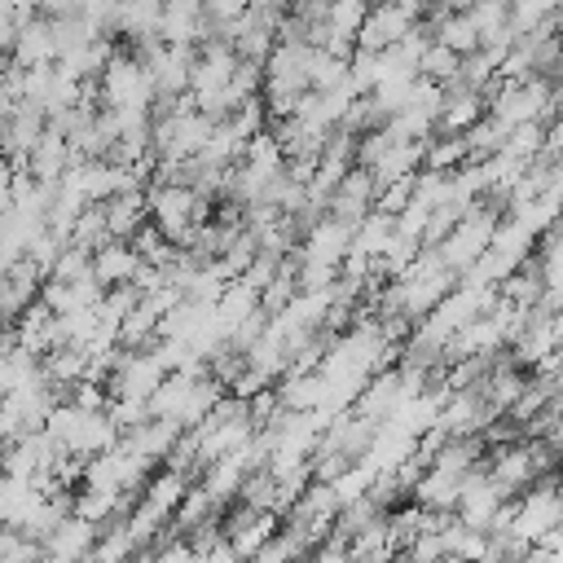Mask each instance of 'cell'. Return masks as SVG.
Listing matches in <instances>:
<instances>
[{
	"mask_svg": "<svg viewBox=\"0 0 563 563\" xmlns=\"http://www.w3.org/2000/svg\"><path fill=\"white\" fill-rule=\"evenodd\" d=\"M101 101L106 110H145L150 114V101H154V84H150V70L141 66V57H114L101 66Z\"/></svg>",
	"mask_w": 563,
	"mask_h": 563,
	"instance_id": "cell-1",
	"label": "cell"
},
{
	"mask_svg": "<svg viewBox=\"0 0 563 563\" xmlns=\"http://www.w3.org/2000/svg\"><path fill=\"white\" fill-rule=\"evenodd\" d=\"M413 26H418V13L400 9L396 0H383V4H369V9H365V22H361V31H356V44L378 53V48L405 40Z\"/></svg>",
	"mask_w": 563,
	"mask_h": 563,
	"instance_id": "cell-2",
	"label": "cell"
},
{
	"mask_svg": "<svg viewBox=\"0 0 563 563\" xmlns=\"http://www.w3.org/2000/svg\"><path fill=\"white\" fill-rule=\"evenodd\" d=\"M172 369H167V361H163L158 347L154 352H141V356H119V365H114V396H123V400H150V391Z\"/></svg>",
	"mask_w": 563,
	"mask_h": 563,
	"instance_id": "cell-3",
	"label": "cell"
},
{
	"mask_svg": "<svg viewBox=\"0 0 563 563\" xmlns=\"http://www.w3.org/2000/svg\"><path fill=\"white\" fill-rule=\"evenodd\" d=\"M70 163H75L70 141L44 123V132L35 136V145H31V154H26V172H31L35 180H44V185H57V180H62V172H66Z\"/></svg>",
	"mask_w": 563,
	"mask_h": 563,
	"instance_id": "cell-4",
	"label": "cell"
},
{
	"mask_svg": "<svg viewBox=\"0 0 563 563\" xmlns=\"http://www.w3.org/2000/svg\"><path fill=\"white\" fill-rule=\"evenodd\" d=\"M44 62H53V35H48V18L40 13H31L22 26H18V35H13V44H9V66H18V70H26V66H44Z\"/></svg>",
	"mask_w": 563,
	"mask_h": 563,
	"instance_id": "cell-5",
	"label": "cell"
},
{
	"mask_svg": "<svg viewBox=\"0 0 563 563\" xmlns=\"http://www.w3.org/2000/svg\"><path fill=\"white\" fill-rule=\"evenodd\" d=\"M136 268H141V255H136V246H123L119 238H110V242H101L97 251H92V277L110 290V286H128L132 277H136Z\"/></svg>",
	"mask_w": 563,
	"mask_h": 563,
	"instance_id": "cell-6",
	"label": "cell"
},
{
	"mask_svg": "<svg viewBox=\"0 0 563 563\" xmlns=\"http://www.w3.org/2000/svg\"><path fill=\"white\" fill-rule=\"evenodd\" d=\"M101 220H106V238H132L150 216H145V194L141 189H128V194H114L101 202Z\"/></svg>",
	"mask_w": 563,
	"mask_h": 563,
	"instance_id": "cell-7",
	"label": "cell"
},
{
	"mask_svg": "<svg viewBox=\"0 0 563 563\" xmlns=\"http://www.w3.org/2000/svg\"><path fill=\"white\" fill-rule=\"evenodd\" d=\"M418 75L422 79H431V84H453L457 79V53L453 48H444L440 40H427V48H422V57H418Z\"/></svg>",
	"mask_w": 563,
	"mask_h": 563,
	"instance_id": "cell-8",
	"label": "cell"
},
{
	"mask_svg": "<svg viewBox=\"0 0 563 563\" xmlns=\"http://www.w3.org/2000/svg\"><path fill=\"white\" fill-rule=\"evenodd\" d=\"M440 563H471V559H457V554H444Z\"/></svg>",
	"mask_w": 563,
	"mask_h": 563,
	"instance_id": "cell-9",
	"label": "cell"
}]
</instances>
